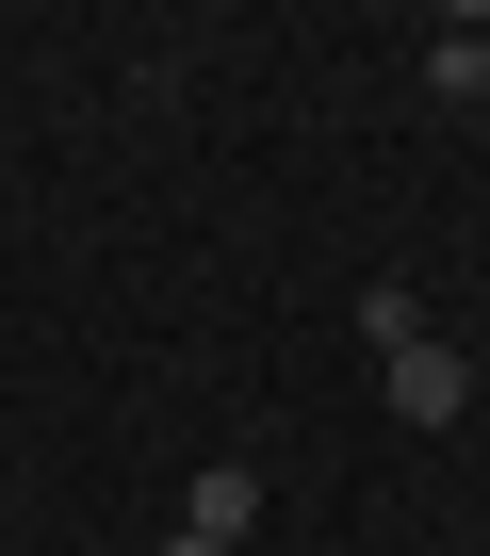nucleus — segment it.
<instances>
[{
	"label": "nucleus",
	"mask_w": 490,
	"mask_h": 556,
	"mask_svg": "<svg viewBox=\"0 0 490 556\" xmlns=\"http://www.w3.org/2000/svg\"><path fill=\"white\" fill-rule=\"evenodd\" d=\"M180 540H229V556L262 540V458H212V475L180 491Z\"/></svg>",
	"instance_id": "2"
},
{
	"label": "nucleus",
	"mask_w": 490,
	"mask_h": 556,
	"mask_svg": "<svg viewBox=\"0 0 490 556\" xmlns=\"http://www.w3.org/2000/svg\"><path fill=\"white\" fill-rule=\"evenodd\" d=\"M164 556H229V540H164Z\"/></svg>",
	"instance_id": "4"
},
{
	"label": "nucleus",
	"mask_w": 490,
	"mask_h": 556,
	"mask_svg": "<svg viewBox=\"0 0 490 556\" xmlns=\"http://www.w3.org/2000/svg\"><path fill=\"white\" fill-rule=\"evenodd\" d=\"M376 393H392V426H457L474 409V361L441 328H376Z\"/></svg>",
	"instance_id": "1"
},
{
	"label": "nucleus",
	"mask_w": 490,
	"mask_h": 556,
	"mask_svg": "<svg viewBox=\"0 0 490 556\" xmlns=\"http://www.w3.org/2000/svg\"><path fill=\"white\" fill-rule=\"evenodd\" d=\"M425 83H441V99H490V17H441V50H425Z\"/></svg>",
	"instance_id": "3"
}]
</instances>
